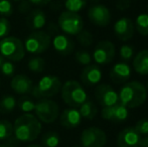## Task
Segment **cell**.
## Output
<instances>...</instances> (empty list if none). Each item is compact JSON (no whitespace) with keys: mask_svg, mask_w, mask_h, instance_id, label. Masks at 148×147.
Masks as SVG:
<instances>
[{"mask_svg":"<svg viewBox=\"0 0 148 147\" xmlns=\"http://www.w3.org/2000/svg\"><path fill=\"white\" fill-rule=\"evenodd\" d=\"M41 132V122L36 116L30 113H24L14 121L13 136L16 141L32 142Z\"/></svg>","mask_w":148,"mask_h":147,"instance_id":"6da1fadb","label":"cell"},{"mask_svg":"<svg viewBox=\"0 0 148 147\" xmlns=\"http://www.w3.org/2000/svg\"><path fill=\"white\" fill-rule=\"evenodd\" d=\"M146 87L140 82H128L119 90V103L127 109H134L142 106L147 99Z\"/></svg>","mask_w":148,"mask_h":147,"instance_id":"7a4b0ae2","label":"cell"},{"mask_svg":"<svg viewBox=\"0 0 148 147\" xmlns=\"http://www.w3.org/2000/svg\"><path fill=\"white\" fill-rule=\"evenodd\" d=\"M62 99L71 108H79L88 100V95L79 82L74 80L66 81L60 89Z\"/></svg>","mask_w":148,"mask_h":147,"instance_id":"3957f363","label":"cell"},{"mask_svg":"<svg viewBox=\"0 0 148 147\" xmlns=\"http://www.w3.org/2000/svg\"><path fill=\"white\" fill-rule=\"evenodd\" d=\"M60 78L53 75L43 76L39 82L33 87L31 95L36 99H49L55 97L62 89Z\"/></svg>","mask_w":148,"mask_h":147,"instance_id":"277c9868","label":"cell"},{"mask_svg":"<svg viewBox=\"0 0 148 147\" xmlns=\"http://www.w3.org/2000/svg\"><path fill=\"white\" fill-rule=\"evenodd\" d=\"M0 55L10 62H19L25 55L24 44L18 37L6 36L0 40Z\"/></svg>","mask_w":148,"mask_h":147,"instance_id":"5b68a950","label":"cell"},{"mask_svg":"<svg viewBox=\"0 0 148 147\" xmlns=\"http://www.w3.org/2000/svg\"><path fill=\"white\" fill-rule=\"evenodd\" d=\"M51 43V36L43 30H35L26 37L24 49L31 55H40L45 53Z\"/></svg>","mask_w":148,"mask_h":147,"instance_id":"8992f818","label":"cell"},{"mask_svg":"<svg viewBox=\"0 0 148 147\" xmlns=\"http://www.w3.org/2000/svg\"><path fill=\"white\" fill-rule=\"evenodd\" d=\"M35 116L42 123H53L60 114L59 105L51 99H39L35 103Z\"/></svg>","mask_w":148,"mask_h":147,"instance_id":"52a82bcc","label":"cell"},{"mask_svg":"<svg viewBox=\"0 0 148 147\" xmlns=\"http://www.w3.org/2000/svg\"><path fill=\"white\" fill-rule=\"evenodd\" d=\"M58 24L64 34L70 36H77L84 27V21L81 15L71 11L62 12L58 19Z\"/></svg>","mask_w":148,"mask_h":147,"instance_id":"ba28073f","label":"cell"},{"mask_svg":"<svg viewBox=\"0 0 148 147\" xmlns=\"http://www.w3.org/2000/svg\"><path fill=\"white\" fill-rule=\"evenodd\" d=\"M115 55L116 49L114 43L110 40H101L94 49L92 59L97 65L105 66L113 61Z\"/></svg>","mask_w":148,"mask_h":147,"instance_id":"9c48e42d","label":"cell"},{"mask_svg":"<svg viewBox=\"0 0 148 147\" xmlns=\"http://www.w3.org/2000/svg\"><path fill=\"white\" fill-rule=\"evenodd\" d=\"M81 143L83 147H104L107 143V135L101 128H86L81 134Z\"/></svg>","mask_w":148,"mask_h":147,"instance_id":"30bf717a","label":"cell"},{"mask_svg":"<svg viewBox=\"0 0 148 147\" xmlns=\"http://www.w3.org/2000/svg\"><path fill=\"white\" fill-rule=\"evenodd\" d=\"M95 97L97 102L103 108L110 107L119 103L118 93L115 91L113 87L108 84H101L96 87Z\"/></svg>","mask_w":148,"mask_h":147,"instance_id":"8fae6325","label":"cell"},{"mask_svg":"<svg viewBox=\"0 0 148 147\" xmlns=\"http://www.w3.org/2000/svg\"><path fill=\"white\" fill-rule=\"evenodd\" d=\"M88 17L90 21L96 26L105 27L111 21V12L103 4H96L89 8Z\"/></svg>","mask_w":148,"mask_h":147,"instance_id":"7c38bea8","label":"cell"},{"mask_svg":"<svg viewBox=\"0 0 148 147\" xmlns=\"http://www.w3.org/2000/svg\"><path fill=\"white\" fill-rule=\"evenodd\" d=\"M128 109L120 103H117V104L110 107H105L101 111L102 118L107 120V121L113 122V123L124 122L128 118Z\"/></svg>","mask_w":148,"mask_h":147,"instance_id":"4fadbf2b","label":"cell"},{"mask_svg":"<svg viewBox=\"0 0 148 147\" xmlns=\"http://www.w3.org/2000/svg\"><path fill=\"white\" fill-rule=\"evenodd\" d=\"M141 139L142 137L134 127H127L119 132L117 145L118 147H139Z\"/></svg>","mask_w":148,"mask_h":147,"instance_id":"5bb4252c","label":"cell"},{"mask_svg":"<svg viewBox=\"0 0 148 147\" xmlns=\"http://www.w3.org/2000/svg\"><path fill=\"white\" fill-rule=\"evenodd\" d=\"M134 23L128 17H121L114 24V34L122 41H127L132 38L134 36Z\"/></svg>","mask_w":148,"mask_h":147,"instance_id":"9a60e30c","label":"cell"},{"mask_svg":"<svg viewBox=\"0 0 148 147\" xmlns=\"http://www.w3.org/2000/svg\"><path fill=\"white\" fill-rule=\"evenodd\" d=\"M82 122V116L76 108H69L62 111L60 116V123L62 127L68 129H74L80 126Z\"/></svg>","mask_w":148,"mask_h":147,"instance_id":"2e32d148","label":"cell"},{"mask_svg":"<svg viewBox=\"0 0 148 147\" xmlns=\"http://www.w3.org/2000/svg\"><path fill=\"white\" fill-rule=\"evenodd\" d=\"M114 84H124L131 77V68L126 63H118L112 67L109 74Z\"/></svg>","mask_w":148,"mask_h":147,"instance_id":"e0dca14e","label":"cell"},{"mask_svg":"<svg viewBox=\"0 0 148 147\" xmlns=\"http://www.w3.org/2000/svg\"><path fill=\"white\" fill-rule=\"evenodd\" d=\"M102 71L97 65H89L84 68L81 74V80L86 86H96L102 80Z\"/></svg>","mask_w":148,"mask_h":147,"instance_id":"ac0fdd59","label":"cell"},{"mask_svg":"<svg viewBox=\"0 0 148 147\" xmlns=\"http://www.w3.org/2000/svg\"><path fill=\"white\" fill-rule=\"evenodd\" d=\"M10 86H11V89L16 94H19V95L29 94L33 89L32 81L27 76L22 74L14 76L13 79L11 80Z\"/></svg>","mask_w":148,"mask_h":147,"instance_id":"d6986e66","label":"cell"},{"mask_svg":"<svg viewBox=\"0 0 148 147\" xmlns=\"http://www.w3.org/2000/svg\"><path fill=\"white\" fill-rule=\"evenodd\" d=\"M53 49L57 53L62 55H69L73 53L75 49V43L69 36L64 34H58L53 39Z\"/></svg>","mask_w":148,"mask_h":147,"instance_id":"ffe728a7","label":"cell"},{"mask_svg":"<svg viewBox=\"0 0 148 147\" xmlns=\"http://www.w3.org/2000/svg\"><path fill=\"white\" fill-rule=\"evenodd\" d=\"M47 22L45 12L41 9H34L30 12V14L26 18V24L31 30H40Z\"/></svg>","mask_w":148,"mask_h":147,"instance_id":"44dd1931","label":"cell"},{"mask_svg":"<svg viewBox=\"0 0 148 147\" xmlns=\"http://www.w3.org/2000/svg\"><path fill=\"white\" fill-rule=\"evenodd\" d=\"M133 68L137 74L146 76L148 75V49L140 51L133 59Z\"/></svg>","mask_w":148,"mask_h":147,"instance_id":"7402d4cb","label":"cell"},{"mask_svg":"<svg viewBox=\"0 0 148 147\" xmlns=\"http://www.w3.org/2000/svg\"><path fill=\"white\" fill-rule=\"evenodd\" d=\"M15 140V139H14ZM13 125L8 120H0V141L9 142V147H13Z\"/></svg>","mask_w":148,"mask_h":147,"instance_id":"603a6c76","label":"cell"},{"mask_svg":"<svg viewBox=\"0 0 148 147\" xmlns=\"http://www.w3.org/2000/svg\"><path fill=\"white\" fill-rule=\"evenodd\" d=\"M79 112H80L82 118H85L87 120H93L97 116L98 109L92 101L87 100L84 104L79 107Z\"/></svg>","mask_w":148,"mask_h":147,"instance_id":"cb8c5ba5","label":"cell"},{"mask_svg":"<svg viewBox=\"0 0 148 147\" xmlns=\"http://www.w3.org/2000/svg\"><path fill=\"white\" fill-rule=\"evenodd\" d=\"M16 99L12 95H5L0 100V112L4 114L11 113L16 108Z\"/></svg>","mask_w":148,"mask_h":147,"instance_id":"d4e9b609","label":"cell"},{"mask_svg":"<svg viewBox=\"0 0 148 147\" xmlns=\"http://www.w3.org/2000/svg\"><path fill=\"white\" fill-rule=\"evenodd\" d=\"M135 28L139 34L143 36H148V13H141L135 19Z\"/></svg>","mask_w":148,"mask_h":147,"instance_id":"484cf974","label":"cell"},{"mask_svg":"<svg viewBox=\"0 0 148 147\" xmlns=\"http://www.w3.org/2000/svg\"><path fill=\"white\" fill-rule=\"evenodd\" d=\"M60 141V135L55 131L47 132L41 137V143L43 147H58Z\"/></svg>","mask_w":148,"mask_h":147,"instance_id":"4316f807","label":"cell"},{"mask_svg":"<svg viewBox=\"0 0 148 147\" xmlns=\"http://www.w3.org/2000/svg\"><path fill=\"white\" fill-rule=\"evenodd\" d=\"M28 69H29L30 72L35 74H39L41 72H43L45 68V62L42 57H31L27 64Z\"/></svg>","mask_w":148,"mask_h":147,"instance_id":"83f0119b","label":"cell"},{"mask_svg":"<svg viewBox=\"0 0 148 147\" xmlns=\"http://www.w3.org/2000/svg\"><path fill=\"white\" fill-rule=\"evenodd\" d=\"M87 5V0H64V7L66 11L78 13Z\"/></svg>","mask_w":148,"mask_h":147,"instance_id":"f1b7e54d","label":"cell"},{"mask_svg":"<svg viewBox=\"0 0 148 147\" xmlns=\"http://www.w3.org/2000/svg\"><path fill=\"white\" fill-rule=\"evenodd\" d=\"M77 39L79 43L85 47L91 46L94 42V36L88 30H82L80 34H77Z\"/></svg>","mask_w":148,"mask_h":147,"instance_id":"f546056e","label":"cell"},{"mask_svg":"<svg viewBox=\"0 0 148 147\" xmlns=\"http://www.w3.org/2000/svg\"><path fill=\"white\" fill-rule=\"evenodd\" d=\"M135 49L132 45L129 44H124L120 47L119 49V55L120 57L125 62H129L130 59H132V57H134Z\"/></svg>","mask_w":148,"mask_h":147,"instance_id":"4dcf8cb0","label":"cell"},{"mask_svg":"<svg viewBox=\"0 0 148 147\" xmlns=\"http://www.w3.org/2000/svg\"><path fill=\"white\" fill-rule=\"evenodd\" d=\"M75 59L80 65L82 66H89L92 63V55L87 51H78L75 55Z\"/></svg>","mask_w":148,"mask_h":147,"instance_id":"1f68e13d","label":"cell"},{"mask_svg":"<svg viewBox=\"0 0 148 147\" xmlns=\"http://www.w3.org/2000/svg\"><path fill=\"white\" fill-rule=\"evenodd\" d=\"M13 13V7L9 0H0V16L10 17Z\"/></svg>","mask_w":148,"mask_h":147,"instance_id":"d6a6232c","label":"cell"},{"mask_svg":"<svg viewBox=\"0 0 148 147\" xmlns=\"http://www.w3.org/2000/svg\"><path fill=\"white\" fill-rule=\"evenodd\" d=\"M18 107L24 113H30V112L34 111L35 103L29 98H22L18 102Z\"/></svg>","mask_w":148,"mask_h":147,"instance_id":"836d02e7","label":"cell"},{"mask_svg":"<svg viewBox=\"0 0 148 147\" xmlns=\"http://www.w3.org/2000/svg\"><path fill=\"white\" fill-rule=\"evenodd\" d=\"M10 29H11V25L9 20L5 17H0V38L2 39L8 36Z\"/></svg>","mask_w":148,"mask_h":147,"instance_id":"e575fe53","label":"cell"},{"mask_svg":"<svg viewBox=\"0 0 148 147\" xmlns=\"http://www.w3.org/2000/svg\"><path fill=\"white\" fill-rule=\"evenodd\" d=\"M134 129L140 135H148V119H141L135 124Z\"/></svg>","mask_w":148,"mask_h":147,"instance_id":"d590c367","label":"cell"},{"mask_svg":"<svg viewBox=\"0 0 148 147\" xmlns=\"http://www.w3.org/2000/svg\"><path fill=\"white\" fill-rule=\"evenodd\" d=\"M0 71L5 76L11 77L13 76L14 72H15V67L10 61H4V63L2 64L1 68H0Z\"/></svg>","mask_w":148,"mask_h":147,"instance_id":"8d00e7d4","label":"cell"},{"mask_svg":"<svg viewBox=\"0 0 148 147\" xmlns=\"http://www.w3.org/2000/svg\"><path fill=\"white\" fill-rule=\"evenodd\" d=\"M130 6V0H118L117 4H116V7L120 11H125L127 10Z\"/></svg>","mask_w":148,"mask_h":147,"instance_id":"74e56055","label":"cell"},{"mask_svg":"<svg viewBox=\"0 0 148 147\" xmlns=\"http://www.w3.org/2000/svg\"><path fill=\"white\" fill-rule=\"evenodd\" d=\"M51 0H28V2L35 6H45L49 4Z\"/></svg>","mask_w":148,"mask_h":147,"instance_id":"f35d334b","label":"cell"},{"mask_svg":"<svg viewBox=\"0 0 148 147\" xmlns=\"http://www.w3.org/2000/svg\"><path fill=\"white\" fill-rule=\"evenodd\" d=\"M139 147H148V136H146V137H144V138H142V139H141Z\"/></svg>","mask_w":148,"mask_h":147,"instance_id":"ab89813d","label":"cell"},{"mask_svg":"<svg viewBox=\"0 0 148 147\" xmlns=\"http://www.w3.org/2000/svg\"><path fill=\"white\" fill-rule=\"evenodd\" d=\"M3 63H4V59H3V57L0 55V68H1V66H2V64H3Z\"/></svg>","mask_w":148,"mask_h":147,"instance_id":"60d3db41","label":"cell"},{"mask_svg":"<svg viewBox=\"0 0 148 147\" xmlns=\"http://www.w3.org/2000/svg\"><path fill=\"white\" fill-rule=\"evenodd\" d=\"M27 147H43L42 145H38V144H31V145L27 146Z\"/></svg>","mask_w":148,"mask_h":147,"instance_id":"b9f144b4","label":"cell"},{"mask_svg":"<svg viewBox=\"0 0 148 147\" xmlns=\"http://www.w3.org/2000/svg\"><path fill=\"white\" fill-rule=\"evenodd\" d=\"M0 147H9L7 144H0Z\"/></svg>","mask_w":148,"mask_h":147,"instance_id":"7bdbcfd3","label":"cell"},{"mask_svg":"<svg viewBox=\"0 0 148 147\" xmlns=\"http://www.w3.org/2000/svg\"><path fill=\"white\" fill-rule=\"evenodd\" d=\"M146 90H147V92H148V82H147V86H146Z\"/></svg>","mask_w":148,"mask_h":147,"instance_id":"ee69618b","label":"cell"},{"mask_svg":"<svg viewBox=\"0 0 148 147\" xmlns=\"http://www.w3.org/2000/svg\"><path fill=\"white\" fill-rule=\"evenodd\" d=\"M74 147H83V146H79V145H76V146H74Z\"/></svg>","mask_w":148,"mask_h":147,"instance_id":"f6af8a7d","label":"cell"},{"mask_svg":"<svg viewBox=\"0 0 148 147\" xmlns=\"http://www.w3.org/2000/svg\"><path fill=\"white\" fill-rule=\"evenodd\" d=\"M13 1H21V0H13Z\"/></svg>","mask_w":148,"mask_h":147,"instance_id":"bcb514c9","label":"cell"},{"mask_svg":"<svg viewBox=\"0 0 148 147\" xmlns=\"http://www.w3.org/2000/svg\"><path fill=\"white\" fill-rule=\"evenodd\" d=\"M147 10H148V4H147Z\"/></svg>","mask_w":148,"mask_h":147,"instance_id":"7dc6e473","label":"cell"},{"mask_svg":"<svg viewBox=\"0 0 148 147\" xmlns=\"http://www.w3.org/2000/svg\"><path fill=\"white\" fill-rule=\"evenodd\" d=\"M0 84H1V82H0Z\"/></svg>","mask_w":148,"mask_h":147,"instance_id":"c3c4849f","label":"cell"}]
</instances>
